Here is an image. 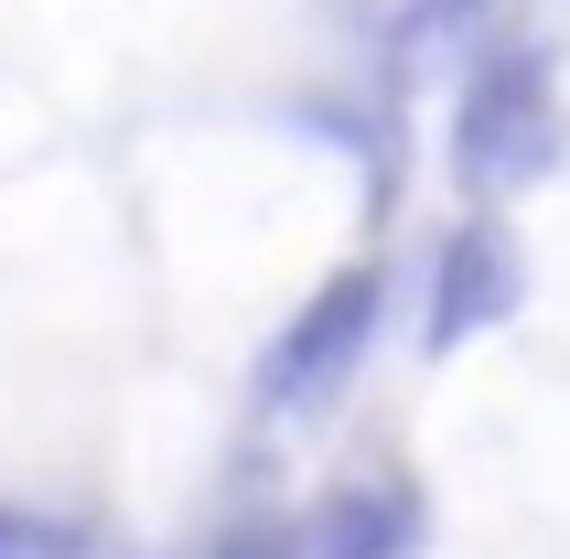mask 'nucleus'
<instances>
[{
	"instance_id": "f257e3e1",
	"label": "nucleus",
	"mask_w": 570,
	"mask_h": 559,
	"mask_svg": "<svg viewBox=\"0 0 570 559\" xmlns=\"http://www.w3.org/2000/svg\"><path fill=\"white\" fill-rule=\"evenodd\" d=\"M560 161V87H549V55L507 43L463 76V108H452V173L463 194H517Z\"/></svg>"
},
{
	"instance_id": "f03ea898",
	"label": "nucleus",
	"mask_w": 570,
	"mask_h": 559,
	"mask_svg": "<svg viewBox=\"0 0 570 559\" xmlns=\"http://www.w3.org/2000/svg\"><path fill=\"white\" fill-rule=\"evenodd\" d=\"M377 312H387L377 269H334L313 302L291 312V334L258 355V409H334L345 376L366 366V344H377Z\"/></svg>"
},
{
	"instance_id": "7ed1b4c3",
	"label": "nucleus",
	"mask_w": 570,
	"mask_h": 559,
	"mask_svg": "<svg viewBox=\"0 0 570 559\" xmlns=\"http://www.w3.org/2000/svg\"><path fill=\"white\" fill-rule=\"evenodd\" d=\"M517 302H528V258H517V237L495 216H463L442 237V258H431V355L495 334Z\"/></svg>"
},
{
	"instance_id": "20e7f679",
	"label": "nucleus",
	"mask_w": 570,
	"mask_h": 559,
	"mask_svg": "<svg viewBox=\"0 0 570 559\" xmlns=\"http://www.w3.org/2000/svg\"><path fill=\"white\" fill-rule=\"evenodd\" d=\"M313 559H420V496L410 484H345L313 517Z\"/></svg>"
},
{
	"instance_id": "39448f33",
	"label": "nucleus",
	"mask_w": 570,
	"mask_h": 559,
	"mask_svg": "<svg viewBox=\"0 0 570 559\" xmlns=\"http://www.w3.org/2000/svg\"><path fill=\"white\" fill-rule=\"evenodd\" d=\"M0 559H87V538L65 517H32V506H0Z\"/></svg>"
},
{
	"instance_id": "423d86ee",
	"label": "nucleus",
	"mask_w": 570,
	"mask_h": 559,
	"mask_svg": "<svg viewBox=\"0 0 570 559\" xmlns=\"http://www.w3.org/2000/svg\"><path fill=\"white\" fill-rule=\"evenodd\" d=\"M205 559H313V528H291V517H237Z\"/></svg>"
},
{
	"instance_id": "0eeeda50",
	"label": "nucleus",
	"mask_w": 570,
	"mask_h": 559,
	"mask_svg": "<svg viewBox=\"0 0 570 559\" xmlns=\"http://www.w3.org/2000/svg\"><path fill=\"white\" fill-rule=\"evenodd\" d=\"M484 0H420V22H474Z\"/></svg>"
}]
</instances>
